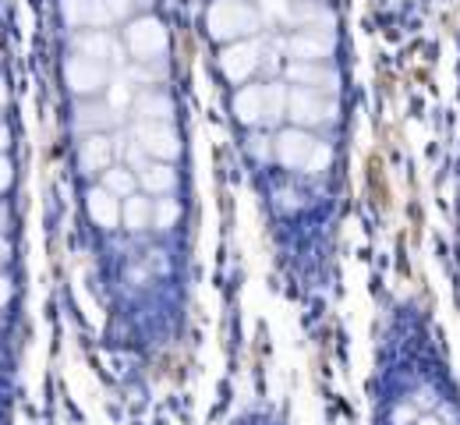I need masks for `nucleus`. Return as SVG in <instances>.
<instances>
[{
	"mask_svg": "<svg viewBox=\"0 0 460 425\" xmlns=\"http://www.w3.org/2000/svg\"><path fill=\"white\" fill-rule=\"evenodd\" d=\"M368 425H460V390L429 323L397 312L383 333Z\"/></svg>",
	"mask_w": 460,
	"mask_h": 425,
	"instance_id": "f257e3e1",
	"label": "nucleus"
},
{
	"mask_svg": "<svg viewBox=\"0 0 460 425\" xmlns=\"http://www.w3.org/2000/svg\"><path fill=\"white\" fill-rule=\"evenodd\" d=\"M206 25H209L213 43L227 47L237 40H255L262 32V11L252 0H213Z\"/></svg>",
	"mask_w": 460,
	"mask_h": 425,
	"instance_id": "f03ea898",
	"label": "nucleus"
},
{
	"mask_svg": "<svg viewBox=\"0 0 460 425\" xmlns=\"http://www.w3.org/2000/svg\"><path fill=\"white\" fill-rule=\"evenodd\" d=\"M60 22L67 32L78 29H111L117 25L114 14L107 11L103 0H60Z\"/></svg>",
	"mask_w": 460,
	"mask_h": 425,
	"instance_id": "7ed1b4c3",
	"label": "nucleus"
},
{
	"mask_svg": "<svg viewBox=\"0 0 460 425\" xmlns=\"http://www.w3.org/2000/svg\"><path fill=\"white\" fill-rule=\"evenodd\" d=\"M230 425H290L277 408H270V404H252V408H244V412H237Z\"/></svg>",
	"mask_w": 460,
	"mask_h": 425,
	"instance_id": "20e7f679",
	"label": "nucleus"
},
{
	"mask_svg": "<svg viewBox=\"0 0 460 425\" xmlns=\"http://www.w3.org/2000/svg\"><path fill=\"white\" fill-rule=\"evenodd\" d=\"M103 4H107V11L114 14L117 25H120V22H128L131 14H138V11H142V7L135 4V0H103Z\"/></svg>",
	"mask_w": 460,
	"mask_h": 425,
	"instance_id": "39448f33",
	"label": "nucleus"
}]
</instances>
